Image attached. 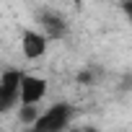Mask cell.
I'll return each instance as SVG.
<instances>
[{
    "label": "cell",
    "instance_id": "cell-1",
    "mask_svg": "<svg viewBox=\"0 0 132 132\" xmlns=\"http://www.w3.org/2000/svg\"><path fill=\"white\" fill-rule=\"evenodd\" d=\"M70 122H73V106L60 101V104H52L47 111H42L31 127L36 132H60V129H68Z\"/></svg>",
    "mask_w": 132,
    "mask_h": 132
},
{
    "label": "cell",
    "instance_id": "cell-2",
    "mask_svg": "<svg viewBox=\"0 0 132 132\" xmlns=\"http://www.w3.org/2000/svg\"><path fill=\"white\" fill-rule=\"evenodd\" d=\"M36 23H39V31L47 39H65L68 36V21H65V16L52 11V8H42L36 13Z\"/></svg>",
    "mask_w": 132,
    "mask_h": 132
},
{
    "label": "cell",
    "instance_id": "cell-3",
    "mask_svg": "<svg viewBox=\"0 0 132 132\" xmlns=\"http://www.w3.org/2000/svg\"><path fill=\"white\" fill-rule=\"evenodd\" d=\"M49 83L39 75H21L18 83V104H42V98L47 96Z\"/></svg>",
    "mask_w": 132,
    "mask_h": 132
},
{
    "label": "cell",
    "instance_id": "cell-4",
    "mask_svg": "<svg viewBox=\"0 0 132 132\" xmlns=\"http://www.w3.org/2000/svg\"><path fill=\"white\" fill-rule=\"evenodd\" d=\"M47 49H49V39L39 29H26L21 34V52H23L26 60H31V62L34 60H42L47 54Z\"/></svg>",
    "mask_w": 132,
    "mask_h": 132
},
{
    "label": "cell",
    "instance_id": "cell-5",
    "mask_svg": "<svg viewBox=\"0 0 132 132\" xmlns=\"http://www.w3.org/2000/svg\"><path fill=\"white\" fill-rule=\"evenodd\" d=\"M16 106H18V91L0 86V114H8V111H13Z\"/></svg>",
    "mask_w": 132,
    "mask_h": 132
},
{
    "label": "cell",
    "instance_id": "cell-6",
    "mask_svg": "<svg viewBox=\"0 0 132 132\" xmlns=\"http://www.w3.org/2000/svg\"><path fill=\"white\" fill-rule=\"evenodd\" d=\"M16 114H18V122H21V124L31 127V124L36 122V117H39L42 111H39V104H18Z\"/></svg>",
    "mask_w": 132,
    "mask_h": 132
},
{
    "label": "cell",
    "instance_id": "cell-7",
    "mask_svg": "<svg viewBox=\"0 0 132 132\" xmlns=\"http://www.w3.org/2000/svg\"><path fill=\"white\" fill-rule=\"evenodd\" d=\"M96 80V70H83L78 73V83H93Z\"/></svg>",
    "mask_w": 132,
    "mask_h": 132
},
{
    "label": "cell",
    "instance_id": "cell-8",
    "mask_svg": "<svg viewBox=\"0 0 132 132\" xmlns=\"http://www.w3.org/2000/svg\"><path fill=\"white\" fill-rule=\"evenodd\" d=\"M122 11H124V18L132 23V0H127V3H122Z\"/></svg>",
    "mask_w": 132,
    "mask_h": 132
},
{
    "label": "cell",
    "instance_id": "cell-9",
    "mask_svg": "<svg viewBox=\"0 0 132 132\" xmlns=\"http://www.w3.org/2000/svg\"><path fill=\"white\" fill-rule=\"evenodd\" d=\"M75 3H78V5H80V3H88V0H75Z\"/></svg>",
    "mask_w": 132,
    "mask_h": 132
},
{
    "label": "cell",
    "instance_id": "cell-10",
    "mask_svg": "<svg viewBox=\"0 0 132 132\" xmlns=\"http://www.w3.org/2000/svg\"><path fill=\"white\" fill-rule=\"evenodd\" d=\"M119 3H127V0H119Z\"/></svg>",
    "mask_w": 132,
    "mask_h": 132
}]
</instances>
